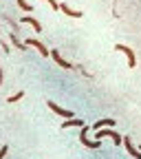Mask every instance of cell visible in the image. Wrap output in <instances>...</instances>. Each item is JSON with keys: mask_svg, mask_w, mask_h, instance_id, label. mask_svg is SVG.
Instances as JSON below:
<instances>
[{"mask_svg": "<svg viewBox=\"0 0 141 159\" xmlns=\"http://www.w3.org/2000/svg\"><path fill=\"white\" fill-rule=\"evenodd\" d=\"M9 38H11V42H13V44H15V47H18L20 51H27V49H29V47H27L24 42H20V40H18V35H15V33H11Z\"/></svg>", "mask_w": 141, "mask_h": 159, "instance_id": "12", "label": "cell"}, {"mask_svg": "<svg viewBox=\"0 0 141 159\" xmlns=\"http://www.w3.org/2000/svg\"><path fill=\"white\" fill-rule=\"evenodd\" d=\"M20 20H22V22H27V25H31V27L35 29V33L42 31V25L37 22V18H33V16H24V18H20Z\"/></svg>", "mask_w": 141, "mask_h": 159, "instance_id": "9", "label": "cell"}, {"mask_svg": "<svg viewBox=\"0 0 141 159\" xmlns=\"http://www.w3.org/2000/svg\"><path fill=\"white\" fill-rule=\"evenodd\" d=\"M7 150H9V148H7V146H0V159H2V157H5V155H7Z\"/></svg>", "mask_w": 141, "mask_h": 159, "instance_id": "16", "label": "cell"}, {"mask_svg": "<svg viewBox=\"0 0 141 159\" xmlns=\"http://www.w3.org/2000/svg\"><path fill=\"white\" fill-rule=\"evenodd\" d=\"M115 51L126 53V57H128V66H130V69H134V66H137V55H134V51H132L130 47H126V44H117V47H115Z\"/></svg>", "mask_w": 141, "mask_h": 159, "instance_id": "2", "label": "cell"}, {"mask_svg": "<svg viewBox=\"0 0 141 159\" xmlns=\"http://www.w3.org/2000/svg\"><path fill=\"white\" fill-rule=\"evenodd\" d=\"M49 55L53 57V62H55V64H57L59 69H68V71L73 69V64H71V62H66V60H64L62 55H59V51H57V49H53V51H49Z\"/></svg>", "mask_w": 141, "mask_h": 159, "instance_id": "4", "label": "cell"}, {"mask_svg": "<svg viewBox=\"0 0 141 159\" xmlns=\"http://www.w3.org/2000/svg\"><path fill=\"white\" fill-rule=\"evenodd\" d=\"M24 44H27V47H35V49L40 51V55H44V57L49 55V49H46L42 42H40L37 38H29V40H24Z\"/></svg>", "mask_w": 141, "mask_h": 159, "instance_id": "7", "label": "cell"}, {"mask_svg": "<svg viewBox=\"0 0 141 159\" xmlns=\"http://www.w3.org/2000/svg\"><path fill=\"white\" fill-rule=\"evenodd\" d=\"M115 124H117L115 119H110V117H108V119H99V122H95V124H93V128H95V130H99V128H110V126H115Z\"/></svg>", "mask_w": 141, "mask_h": 159, "instance_id": "10", "label": "cell"}, {"mask_svg": "<svg viewBox=\"0 0 141 159\" xmlns=\"http://www.w3.org/2000/svg\"><path fill=\"white\" fill-rule=\"evenodd\" d=\"M121 144L126 146V150H128V155L132 157V159H141V150H137L134 148V144H132V139L126 135V137H121Z\"/></svg>", "mask_w": 141, "mask_h": 159, "instance_id": "5", "label": "cell"}, {"mask_svg": "<svg viewBox=\"0 0 141 159\" xmlns=\"http://www.w3.org/2000/svg\"><path fill=\"white\" fill-rule=\"evenodd\" d=\"M44 2H49V5H51V7H53V11H57V9H59V5H57V2H55V0H44Z\"/></svg>", "mask_w": 141, "mask_h": 159, "instance_id": "15", "label": "cell"}, {"mask_svg": "<svg viewBox=\"0 0 141 159\" xmlns=\"http://www.w3.org/2000/svg\"><path fill=\"white\" fill-rule=\"evenodd\" d=\"M79 142L86 148H99L102 146V142H88V126H82V130H79Z\"/></svg>", "mask_w": 141, "mask_h": 159, "instance_id": "6", "label": "cell"}, {"mask_svg": "<svg viewBox=\"0 0 141 159\" xmlns=\"http://www.w3.org/2000/svg\"><path fill=\"white\" fill-rule=\"evenodd\" d=\"M82 124H84L82 119H75L73 117V119H66V122L62 124V128H73V126H82Z\"/></svg>", "mask_w": 141, "mask_h": 159, "instance_id": "11", "label": "cell"}, {"mask_svg": "<svg viewBox=\"0 0 141 159\" xmlns=\"http://www.w3.org/2000/svg\"><path fill=\"white\" fill-rule=\"evenodd\" d=\"M18 7H20V9H22L24 13H31V9H33V7H31V5L27 2V0H18Z\"/></svg>", "mask_w": 141, "mask_h": 159, "instance_id": "13", "label": "cell"}, {"mask_svg": "<svg viewBox=\"0 0 141 159\" xmlns=\"http://www.w3.org/2000/svg\"><path fill=\"white\" fill-rule=\"evenodd\" d=\"M2 80H5V73H2V71H0V86H2Z\"/></svg>", "mask_w": 141, "mask_h": 159, "instance_id": "17", "label": "cell"}, {"mask_svg": "<svg viewBox=\"0 0 141 159\" xmlns=\"http://www.w3.org/2000/svg\"><path fill=\"white\" fill-rule=\"evenodd\" d=\"M104 137H110L112 142H115V146H121V135H119L117 130H112V128H99L97 133H95V139L99 142V139H104Z\"/></svg>", "mask_w": 141, "mask_h": 159, "instance_id": "1", "label": "cell"}, {"mask_svg": "<svg viewBox=\"0 0 141 159\" xmlns=\"http://www.w3.org/2000/svg\"><path fill=\"white\" fill-rule=\"evenodd\" d=\"M46 106L55 113V115H59V117H66V119H73V111H68V108H62V106H57L53 99H49L46 102Z\"/></svg>", "mask_w": 141, "mask_h": 159, "instance_id": "3", "label": "cell"}, {"mask_svg": "<svg viewBox=\"0 0 141 159\" xmlns=\"http://www.w3.org/2000/svg\"><path fill=\"white\" fill-rule=\"evenodd\" d=\"M22 97H24V91H18L15 95H11V97L7 99V102H9V104H15V102H18V99H22Z\"/></svg>", "mask_w": 141, "mask_h": 159, "instance_id": "14", "label": "cell"}, {"mask_svg": "<svg viewBox=\"0 0 141 159\" xmlns=\"http://www.w3.org/2000/svg\"><path fill=\"white\" fill-rule=\"evenodd\" d=\"M59 11H62V13H66L68 18H82V16H84L82 11H75V9H71L68 5H64V2L59 5Z\"/></svg>", "mask_w": 141, "mask_h": 159, "instance_id": "8", "label": "cell"}]
</instances>
